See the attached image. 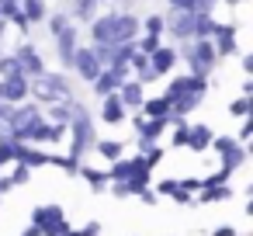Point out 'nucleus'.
<instances>
[{
  "label": "nucleus",
  "instance_id": "1",
  "mask_svg": "<svg viewBox=\"0 0 253 236\" xmlns=\"http://www.w3.org/2000/svg\"><path fill=\"white\" fill-rule=\"evenodd\" d=\"M208 80L205 77H194V73H180V77H170V84L163 87V97L170 101V111L173 115H191V111H198L201 108V101H205V94H208Z\"/></svg>",
  "mask_w": 253,
  "mask_h": 236
},
{
  "label": "nucleus",
  "instance_id": "2",
  "mask_svg": "<svg viewBox=\"0 0 253 236\" xmlns=\"http://www.w3.org/2000/svg\"><path fill=\"white\" fill-rule=\"evenodd\" d=\"M66 136H70V160H87V153L94 149V142L101 139L97 136V122H94V115H90V108L77 97L73 101V118H70V125H66Z\"/></svg>",
  "mask_w": 253,
  "mask_h": 236
},
{
  "label": "nucleus",
  "instance_id": "3",
  "mask_svg": "<svg viewBox=\"0 0 253 236\" xmlns=\"http://www.w3.org/2000/svg\"><path fill=\"white\" fill-rule=\"evenodd\" d=\"M28 91H32V101L42 104V108L52 104V101H70V97H77L73 80H70L63 70H45V73L32 77V80H28Z\"/></svg>",
  "mask_w": 253,
  "mask_h": 236
},
{
  "label": "nucleus",
  "instance_id": "4",
  "mask_svg": "<svg viewBox=\"0 0 253 236\" xmlns=\"http://www.w3.org/2000/svg\"><path fill=\"white\" fill-rule=\"evenodd\" d=\"M177 56H180V63L187 66V73H194V77H205V80H211V73L218 70V52H215V46L208 42V39H191V42H180L177 46Z\"/></svg>",
  "mask_w": 253,
  "mask_h": 236
},
{
  "label": "nucleus",
  "instance_id": "5",
  "mask_svg": "<svg viewBox=\"0 0 253 236\" xmlns=\"http://www.w3.org/2000/svg\"><path fill=\"white\" fill-rule=\"evenodd\" d=\"M208 149L218 153L222 170H229V174H236V170L246 163V146H243L236 136H211V146H208Z\"/></svg>",
  "mask_w": 253,
  "mask_h": 236
},
{
  "label": "nucleus",
  "instance_id": "6",
  "mask_svg": "<svg viewBox=\"0 0 253 236\" xmlns=\"http://www.w3.org/2000/svg\"><path fill=\"white\" fill-rule=\"evenodd\" d=\"M101 70H104V66H101V59H97L94 46H84V42H80V46H77V52H73L70 73H73L77 80H84V84H94Z\"/></svg>",
  "mask_w": 253,
  "mask_h": 236
},
{
  "label": "nucleus",
  "instance_id": "7",
  "mask_svg": "<svg viewBox=\"0 0 253 236\" xmlns=\"http://www.w3.org/2000/svg\"><path fill=\"white\" fill-rule=\"evenodd\" d=\"M163 25H167L163 35H170L173 46L194 39V14H191V11H167V14H163Z\"/></svg>",
  "mask_w": 253,
  "mask_h": 236
},
{
  "label": "nucleus",
  "instance_id": "8",
  "mask_svg": "<svg viewBox=\"0 0 253 236\" xmlns=\"http://www.w3.org/2000/svg\"><path fill=\"white\" fill-rule=\"evenodd\" d=\"M14 59H18V66H21V73H25L28 80L49 70V66H45V59H42V52H39V46H35L32 39H21V46L14 49Z\"/></svg>",
  "mask_w": 253,
  "mask_h": 236
},
{
  "label": "nucleus",
  "instance_id": "9",
  "mask_svg": "<svg viewBox=\"0 0 253 236\" xmlns=\"http://www.w3.org/2000/svg\"><path fill=\"white\" fill-rule=\"evenodd\" d=\"M211 46H215V52H218V59H225V56H236L239 52V28L229 21H215V32H211V39H208Z\"/></svg>",
  "mask_w": 253,
  "mask_h": 236
},
{
  "label": "nucleus",
  "instance_id": "10",
  "mask_svg": "<svg viewBox=\"0 0 253 236\" xmlns=\"http://www.w3.org/2000/svg\"><path fill=\"white\" fill-rule=\"evenodd\" d=\"M177 63H180V56H177V46H173V42H160V46L149 52V66H153L156 77H170V73L177 70Z\"/></svg>",
  "mask_w": 253,
  "mask_h": 236
},
{
  "label": "nucleus",
  "instance_id": "11",
  "mask_svg": "<svg viewBox=\"0 0 253 236\" xmlns=\"http://www.w3.org/2000/svg\"><path fill=\"white\" fill-rule=\"evenodd\" d=\"M28 97H32V91H28V77L25 73H14V77L0 80V101L4 104H21Z\"/></svg>",
  "mask_w": 253,
  "mask_h": 236
},
{
  "label": "nucleus",
  "instance_id": "12",
  "mask_svg": "<svg viewBox=\"0 0 253 236\" xmlns=\"http://www.w3.org/2000/svg\"><path fill=\"white\" fill-rule=\"evenodd\" d=\"M132 125H135V132H139V153L146 149V146H153V142H160L163 139V132H167V125L163 122H156V118H146V115H135L132 118Z\"/></svg>",
  "mask_w": 253,
  "mask_h": 236
},
{
  "label": "nucleus",
  "instance_id": "13",
  "mask_svg": "<svg viewBox=\"0 0 253 236\" xmlns=\"http://www.w3.org/2000/svg\"><path fill=\"white\" fill-rule=\"evenodd\" d=\"M115 94L122 97L125 111H139V108H142V101H146V87H142L139 80H132V77H125V80H122V87H118Z\"/></svg>",
  "mask_w": 253,
  "mask_h": 236
},
{
  "label": "nucleus",
  "instance_id": "14",
  "mask_svg": "<svg viewBox=\"0 0 253 236\" xmlns=\"http://www.w3.org/2000/svg\"><path fill=\"white\" fill-rule=\"evenodd\" d=\"M211 125H205V122H187V139H184V149H194V153H205L208 146H211Z\"/></svg>",
  "mask_w": 253,
  "mask_h": 236
},
{
  "label": "nucleus",
  "instance_id": "15",
  "mask_svg": "<svg viewBox=\"0 0 253 236\" xmlns=\"http://www.w3.org/2000/svg\"><path fill=\"white\" fill-rule=\"evenodd\" d=\"M101 0H70V18H73V25H90L97 14H101Z\"/></svg>",
  "mask_w": 253,
  "mask_h": 236
},
{
  "label": "nucleus",
  "instance_id": "16",
  "mask_svg": "<svg viewBox=\"0 0 253 236\" xmlns=\"http://www.w3.org/2000/svg\"><path fill=\"white\" fill-rule=\"evenodd\" d=\"M104 125H122L125 118H128V111H125V104H122V97L118 94H108V97H101V115H97Z\"/></svg>",
  "mask_w": 253,
  "mask_h": 236
},
{
  "label": "nucleus",
  "instance_id": "17",
  "mask_svg": "<svg viewBox=\"0 0 253 236\" xmlns=\"http://www.w3.org/2000/svg\"><path fill=\"white\" fill-rule=\"evenodd\" d=\"M14 163H25L28 170H39V167H49V153H45L42 146H35V142H21Z\"/></svg>",
  "mask_w": 253,
  "mask_h": 236
},
{
  "label": "nucleus",
  "instance_id": "18",
  "mask_svg": "<svg viewBox=\"0 0 253 236\" xmlns=\"http://www.w3.org/2000/svg\"><path fill=\"white\" fill-rule=\"evenodd\" d=\"M122 80H125L122 73H115V70H108V66H104V70L97 73V80L90 84V91H94L97 97H108V94H115V91L122 87Z\"/></svg>",
  "mask_w": 253,
  "mask_h": 236
},
{
  "label": "nucleus",
  "instance_id": "19",
  "mask_svg": "<svg viewBox=\"0 0 253 236\" xmlns=\"http://www.w3.org/2000/svg\"><path fill=\"white\" fill-rule=\"evenodd\" d=\"M73 101H77V97H70V101H52V104H45V108H42L45 122H52V125H70V118H73Z\"/></svg>",
  "mask_w": 253,
  "mask_h": 236
},
{
  "label": "nucleus",
  "instance_id": "20",
  "mask_svg": "<svg viewBox=\"0 0 253 236\" xmlns=\"http://www.w3.org/2000/svg\"><path fill=\"white\" fill-rule=\"evenodd\" d=\"M139 115H146V118H156V122H163V125H167L170 101H167L163 94H156V97H146V101H142V108H139Z\"/></svg>",
  "mask_w": 253,
  "mask_h": 236
},
{
  "label": "nucleus",
  "instance_id": "21",
  "mask_svg": "<svg viewBox=\"0 0 253 236\" xmlns=\"http://www.w3.org/2000/svg\"><path fill=\"white\" fill-rule=\"evenodd\" d=\"M232 198V188L229 184H205V188H198V198H194V205L201 201V205H215V201H229Z\"/></svg>",
  "mask_w": 253,
  "mask_h": 236
},
{
  "label": "nucleus",
  "instance_id": "22",
  "mask_svg": "<svg viewBox=\"0 0 253 236\" xmlns=\"http://www.w3.org/2000/svg\"><path fill=\"white\" fill-rule=\"evenodd\" d=\"M77 177H84L94 191H104L108 188V174L104 170H97V167H90L87 160H80V167H77Z\"/></svg>",
  "mask_w": 253,
  "mask_h": 236
},
{
  "label": "nucleus",
  "instance_id": "23",
  "mask_svg": "<svg viewBox=\"0 0 253 236\" xmlns=\"http://www.w3.org/2000/svg\"><path fill=\"white\" fill-rule=\"evenodd\" d=\"M94 153L104 156L108 163H115V160L125 156V142H118V139H97V142H94Z\"/></svg>",
  "mask_w": 253,
  "mask_h": 236
},
{
  "label": "nucleus",
  "instance_id": "24",
  "mask_svg": "<svg viewBox=\"0 0 253 236\" xmlns=\"http://www.w3.org/2000/svg\"><path fill=\"white\" fill-rule=\"evenodd\" d=\"M18 149H21V139H14V136H0V170L11 167V163L18 160Z\"/></svg>",
  "mask_w": 253,
  "mask_h": 236
},
{
  "label": "nucleus",
  "instance_id": "25",
  "mask_svg": "<svg viewBox=\"0 0 253 236\" xmlns=\"http://www.w3.org/2000/svg\"><path fill=\"white\" fill-rule=\"evenodd\" d=\"M59 215H63V208H59L56 201L35 205V208H32V226H45V222H52V219H59Z\"/></svg>",
  "mask_w": 253,
  "mask_h": 236
},
{
  "label": "nucleus",
  "instance_id": "26",
  "mask_svg": "<svg viewBox=\"0 0 253 236\" xmlns=\"http://www.w3.org/2000/svg\"><path fill=\"white\" fill-rule=\"evenodd\" d=\"M215 32V14H194V39H211Z\"/></svg>",
  "mask_w": 253,
  "mask_h": 236
},
{
  "label": "nucleus",
  "instance_id": "27",
  "mask_svg": "<svg viewBox=\"0 0 253 236\" xmlns=\"http://www.w3.org/2000/svg\"><path fill=\"white\" fill-rule=\"evenodd\" d=\"M104 174H108V184H111V181H128V174H132V160L122 156V160H115Z\"/></svg>",
  "mask_w": 253,
  "mask_h": 236
},
{
  "label": "nucleus",
  "instance_id": "28",
  "mask_svg": "<svg viewBox=\"0 0 253 236\" xmlns=\"http://www.w3.org/2000/svg\"><path fill=\"white\" fill-rule=\"evenodd\" d=\"M139 25H142V32L146 35H156V39H163V14H146V18H139Z\"/></svg>",
  "mask_w": 253,
  "mask_h": 236
},
{
  "label": "nucleus",
  "instance_id": "29",
  "mask_svg": "<svg viewBox=\"0 0 253 236\" xmlns=\"http://www.w3.org/2000/svg\"><path fill=\"white\" fill-rule=\"evenodd\" d=\"M73 226L66 222V215H59V219H52V222H45V226H39V233L42 236H66Z\"/></svg>",
  "mask_w": 253,
  "mask_h": 236
},
{
  "label": "nucleus",
  "instance_id": "30",
  "mask_svg": "<svg viewBox=\"0 0 253 236\" xmlns=\"http://www.w3.org/2000/svg\"><path fill=\"white\" fill-rule=\"evenodd\" d=\"M229 115H232V118H246V115H253V101L239 94L236 101H229Z\"/></svg>",
  "mask_w": 253,
  "mask_h": 236
},
{
  "label": "nucleus",
  "instance_id": "31",
  "mask_svg": "<svg viewBox=\"0 0 253 236\" xmlns=\"http://www.w3.org/2000/svg\"><path fill=\"white\" fill-rule=\"evenodd\" d=\"M7 181H11L14 188H21V184H28V181H32V170H28L25 163H11V174H7Z\"/></svg>",
  "mask_w": 253,
  "mask_h": 236
},
{
  "label": "nucleus",
  "instance_id": "32",
  "mask_svg": "<svg viewBox=\"0 0 253 236\" xmlns=\"http://www.w3.org/2000/svg\"><path fill=\"white\" fill-rule=\"evenodd\" d=\"M14 73H21V66H18L14 52H4V56H0V80H4V77H14Z\"/></svg>",
  "mask_w": 253,
  "mask_h": 236
},
{
  "label": "nucleus",
  "instance_id": "33",
  "mask_svg": "<svg viewBox=\"0 0 253 236\" xmlns=\"http://www.w3.org/2000/svg\"><path fill=\"white\" fill-rule=\"evenodd\" d=\"M173 132H170V146L173 149H180L184 146V139H187V122H177V125H170Z\"/></svg>",
  "mask_w": 253,
  "mask_h": 236
},
{
  "label": "nucleus",
  "instance_id": "34",
  "mask_svg": "<svg viewBox=\"0 0 253 236\" xmlns=\"http://www.w3.org/2000/svg\"><path fill=\"white\" fill-rule=\"evenodd\" d=\"M142 156H146V163H149V167H156V163L163 160V146H160V142H153V146H146V149H142Z\"/></svg>",
  "mask_w": 253,
  "mask_h": 236
},
{
  "label": "nucleus",
  "instance_id": "35",
  "mask_svg": "<svg viewBox=\"0 0 253 236\" xmlns=\"http://www.w3.org/2000/svg\"><path fill=\"white\" fill-rule=\"evenodd\" d=\"M177 184H180V181H173V177H167V181H160V188H153V191H156L160 198H170V194L177 191Z\"/></svg>",
  "mask_w": 253,
  "mask_h": 236
},
{
  "label": "nucleus",
  "instance_id": "36",
  "mask_svg": "<svg viewBox=\"0 0 253 236\" xmlns=\"http://www.w3.org/2000/svg\"><path fill=\"white\" fill-rule=\"evenodd\" d=\"M170 198H173V201H177V205H194V194H191V191H187V188H180V184H177V191H173V194H170Z\"/></svg>",
  "mask_w": 253,
  "mask_h": 236
},
{
  "label": "nucleus",
  "instance_id": "37",
  "mask_svg": "<svg viewBox=\"0 0 253 236\" xmlns=\"http://www.w3.org/2000/svg\"><path fill=\"white\" fill-rule=\"evenodd\" d=\"M167 11H191L194 7V0H163Z\"/></svg>",
  "mask_w": 253,
  "mask_h": 236
},
{
  "label": "nucleus",
  "instance_id": "38",
  "mask_svg": "<svg viewBox=\"0 0 253 236\" xmlns=\"http://www.w3.org/2000/svg\"><path fill=\"white\" fill-rule=\"evenodd\" d=\"M250 136H253V118L246 115V118H243V125H239V136H236V139H239V142H246Z\"/></svg>",
  "mask_w": 253,
  "mask_h": 236
},
{
  "label": "nucleus",
  "instance_id": "39",
  "mask_svg": "<svg viewBox=\"0 0 253 236\" xmlns=\"http://www.w3.org/2000/svg\"><path fill=\"white\" fill-rule=\"evenodd\" d=\"M73 236H101V222H87L84 229H73Z\"/></svg>",
  "mask_w": 253,
  "mask_h": 236
},
{
  "label": "nucleus",
  "instance_id": "40",
  "mask_svg": "<svg viewBox=\"0 0 253 236\" xmlns=\"http://www.w3.org/2000/svg\"><path fill=\"white\" fill-rule=\"evenodd\" d=\"M135 198H142V201H146V205H156V201H160V194H156V191H153V188H142V191H139V194H135Z\"/></svg>",
  "mask_w": 253,
  "mask_h": 236
},
{
  "label": "nucleus",
  "instance_id": "41",
  "mask_svg": "<svg viewBox=\"0 0 253 236\" xmlns=\"http://www.w3.org/2000/svg\"><path fill=\"white\" fill-rule=\"evenodd\" d=\"M180 188H187V191L194 194V191L201 188V177H184V181H180Z\"/></svg>",
  "mask_w": 253,
  "mask_h": 236
},
{
  "label": "nucleus",
  "instance_id": "42",
  "mask_svg": "<svg viewBox=\"0 0 253 236\" xmlns=\"http://www.w3.org/2000/svg\"><path fill=\"white\" fill-rule=\"evenodd\" d=\"M211 236H236V229H232V226H215Z\"/></svg>",
  "mask_w": 253,
  "mask_h": 236
},
{
  "label": "nucleus",
  "instance_id": "43",
  "mask_svg": "<svg viewBox=\"0 0 253 236\" xmlns=\"http://www.w3.org/2000/svg\"><path fill=\"white\" fill-rule=\"evenodd\" d=\"M243 73H246V77L253 73V56H243Z\"/></svg>",
  "mask_w": 253,
  "mask_h": 236
},
{
  "label": "nucleus",
  "instance_id": "44",
  "mask_svg": "<svg viewBox=\"0 0 253 236\" xmlns=\"http://www.w3.org/2000/svg\"><path fill=\"white\" fill-rule=\"evenodd\" d=\"M239 91H243V97H250V94H253V80H243Z\"/></svg>",
  "mask_w": 253,
  "mask_h": 236
},
{
  "label": "nucleus",
  "instance_id": "45",
  "mask_svg": "<svg viewBox=\"0 0 253 236\" xmlns=\"http://www.w3.org/2000/svg\"><path fill=\"white\" fill-rule=\"evenodd\" d=\"M7 32H11V28H7V21H4V18H0V46H4V39H7Z\"/></svg>",
  "mask_w": 253,
  "mask_h": 236
},
{
  "label": "nucleus",
  "instance_id": "46",
  "mask_svg": "<svg viewBox=\"0 0 253 236\" xmlns=\"http://www.w3.org/2000/svg\"><path fill=\"white\" fill-rule=\"evenodd\" d=\"M21 236H42V233H39V226H28V229H25Z\"/></svg>",
  "mask_w": 253,
  "mask_h": 236
},
{
  "label": "nucleus",
  "instance_id": "47",
  "mask_svg": "<svg viewBox=\"0 0 253 236\" xmlns=\"http://www.w3.org/2000/svg\"><path fill=\"white\" fill-rule=\"evenodd\" d=\"M222 4H229V7H239V4H246V0H222Z\"/></svg>",
  "mask_w": 253,
  "mask_h": 236
},
{
  "label": "nucleus",
  "instance_id": "48",
  "mask_svg": "<svg viewBox=\"0 0 253 236\" xmlns=\"http://www.w3.org/2000/svg\"><path fill=\"white\" fill-rule=\"evenodd\" d=\"M0 56H4V46H0Z\"/></svg>",
  "mask_w": 253,
  "mask_h": 236
},
{
  "label": "nucleus",
  "instance_id": "49",
  "mask_svg": "<svg viewBox=\"0 0 253 236\" xmlns=\"http://www.w3.org/2000/svg\"><path fill=\"white\" fill-rule=\"evenodd\" d=\"M66 236H73V229H70V233H66Z\"/></svg>",
  "mask_w": 253,
  "mask_h": 236
},
{
  "label": "nucleus",
  "instance_id": "50",
  "mask_svg": "<svg viewBox=\"0 0 253 236\" xmlns=\"http://www.w3.org/2000/svg\"><path fill=\"white\" fill-rule=\"evenodd\" d=\"M66 4H70V0H66Z\"/></svg>",
  "mask_w": 253,
  "mask_h": 236
}]
</instances>
